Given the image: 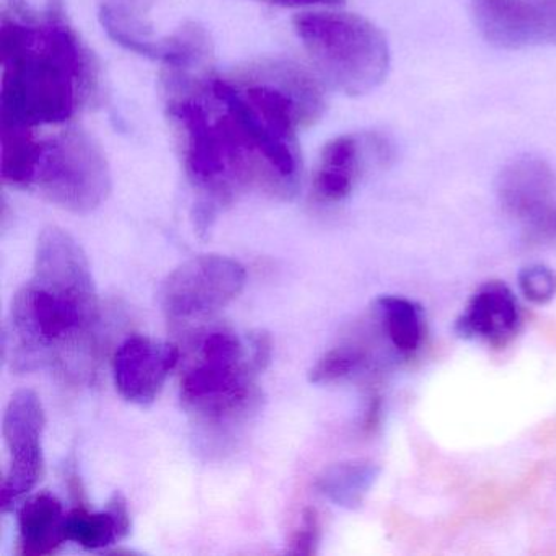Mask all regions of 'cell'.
Listing matches in <instances>:
<instances>
[{"mask_svg": "<svg viewBox=\"0 0 556 556\" xmlns=\"http://www.w3.org/2000/svg\"><path fill=\"white\" fill-rule=\"evenodd\" d=\"M245 282V268L237 260L194 256L165 278L159 289V302L170 320L210 317L237 299Z\"/></svg>", "mask_w": 556, "mask_h": 556, "instance_id": "cell-6", "label": "cell"}, {"mask_svg": "<svg viewBox=\"0 0 556 556\" xmlns=\"http://www.w3.org/2000/svg\"><path fill=\"white\" fill-rule=\"evenodd\" d=\"M66 517L63 504L53 494L31 496L18 514L22 555H50L66 542Z\"/></svg>", "mask_w": 556, "mask_h": 556, "instance_id": "cell-13", "label": "cell"}, {"mask_svg": "<svg viewBox=\"0 0 556 556\" xmlns=\"http://www.w3.org/2000/svg\"><path fill=\"white\" fill-rule=\"evenodd\" d=\"M529 239L536 243H556V200L527 224Z\"/></svg>", "mask_w": 556, "mask_h": 556, "instance_id": "cell-21", "label": "cell"}, {"mask_svg": "<svg viewBox=\"0 0 556 556\" xmlns=\"http://www.w3.org/2000/svg\"><path fill=\"white\" fill-rule=\"evenodd\" d=\"M318 516L317 510L307 509L302 516L301 527L292 536V553L298 555H312L315 553V546L318 543Z\"/></svg>", "mask_w": 556, "mask_h": 556, "instance_id": "cell-20", "label": "cell"}, {"mask_svg": "<svg viewBox=\"0 0 556 556\" xmlns=\"http://www.w3.org/2000/svg\"><path fill=\"white\" fill-rule=\"evenodd\" d=\"M271 344L252 341L247 356L242 340L232 331H213L201 343V359L185 376V405L207 426H227L245 418L256 402L253 377L265 369Z\"/></svg>", "mask_w": 556, "mask_h": 556, "instance_id": "cell-4", "label": "cell"}, {"mask_svg": "<svg viewBox=\"0 0 556 556\" xmlns=\"http://www.w3.org/2000/svg\"><path fill=\"white\" fill-rule=\"evenodd\" d=\"M519 321L516 299L503 282H488L471 299L457 328L465 337H478L491 343L507 340Z\"/></svg>", "mask_w": 556, "mask_h": 556, "instance_id": "cell-12", "label": "cell"}, {"mask_svg": "<svg viewBox=\"0 0 556 556\" xmlns=\"http://www.w3.org/2000/svg\"><path fill=\"white\" fill-rule=\"evenodd\" d=\"M379 465L372 460H346L330 465L317 478V490L346 509H356L366 500L379 477Z\"/></svg>", "mask_w": 556, "mask_h": 556, "instance_id": "cell-15", "label": "cell"}, {"mask_svg": "<svg viewBox=\"0 0 556 556\" xmlns=\"http://www.w3.org/2000/svg\"><path fill=\"white\" fill-rule=\"evenodd\" d=\"M556 175L548 162L533 155L514 159L501 168L496 194L509 216L529 224L555 201Z\"/></svg>", "mask_w": 556, "mask_h": 556, "instance_id": "cell-11", "label": "cell"}, {"mask_svg": "<svg viewBox=\"0 0 556 556\" xmlns=\"http://www.w3.org/2000/svg\"><path fill=\"white\" fill-rule=\"evenodd\" d=\"M266 4L282 5V8H302V5H338L344 0H258Z\"/></svg>", "mask_w": 556, "mask_h": 556, "instance_id": "cell-22", "label": "cell"}, {"mask_svg": "<svg viewBox=\"0 0 556 556\" xmlns=\"http://www.w3.org/2000/svg\"><path fill=\"white\" fill-rule=\"evenodd\" d=\"M180 361V350L172 343L132 334L123 341L113 361L116 389L128 402L149 405L164 389Z\"/></svg>", "mask_w": 556, "mask_h": 556, "instance_id": "cell-9", "label": "cell"}, {"mask_svg": "<svg viewBox=\"0 0 556 556\" xmlns=\"http://www.w3.org/2000/svg\"><path fill=\"white\" fill-rule=\"evenodd\" d=\"M294 28L328 83L351 97L376 90L390 70L386 35L353 14H304Z\"/></svg>", "mask_w": 556, "mask_h": 556, "instance_id": "cell-3", "label": "cell"}, {"mask_svg": "<svg viewBox=\"0 0 556 556\" xmlns=\"http://www.w3.org/2000/svg\"><path fill=\"white\" fill-rule=\"evenodd\" d=\"M131 529L128 504L116 493L102 513L74 509L66 517V539L84 548L99 549L123 539Z\"/></svg>", "mask_w": 556, "mask_h": 556, "instance_id": "cell-14", "label": "cell"}, {"mask_svg": "<svg viewBox=\"0 0 556 556\" xmlns=\"http://www.w3.org/2000/svg\"><path fill=\"white\" fill-rule=\"evenodd\" d=\"M377 154L383 162L393 161L395 144L387 136L344 135L325 146L318 165L315 188L325 201H341L350 197L363 168L364 157Z\"/></svg>", "mask_w": 556, "mask_h": 556, "instance_id": "cell-10", "label": "cell"}, {"mask_svg": "<svg viewBox=\"0 0 556 556\" xmlns=\"http://www.w3.org/2000/svg\"><path fill=\"white\" fill-rule=\"evenodd\" d=\"M34 185L51 203L90 213L106 200L112 180L102 149L86 132L70 129L45 141Z\"/></svg>", "mask_w": 556, "mask_h": 556, "instance_id": "cell-5", "label": "cell"}, {"mask_svg": "<svg viewBox=\"0 0 556 556\" xmlns=\"http://www.w3.org/2000/svg\"><path fill=\"white\" fill-rule=\"evenodd\" d=\"M99 298L89 260L58 227L41 232L34 275L15 294L5 331L12 370H58L71 380L92 376L99 354Z\"/></svg>", "mask_w": 556, "mask_h": 556, "instance_id": "cell-1", "label": "cell"}, {"mask_svg": "<svg viewBox=\"0 0 556 556\" xmlns=\"http://www.w3.org/2000/svg\"><path fill=\"white\" fill-rule=\"evenodd\" d=\"M45 426L47 418L40 396L28 389L15 392L4 415V438L11 454L8 473L0 488V507L4 513L30 493L43 477L41 441Z\"/></svg>", "mask_w": 556, "mask_h": 556, "instance_id": "cell-7", "label": "cell"}, {"mask_svg": "<svg viewBox=\"0 0 556 556\" xmlns=\"http://www.w3.org/2000/svg\"><path fill=\"white\" fill-rule=\"evenodd\" d=\"M151 0H103L102 17L106 31H122V34L146 35L144 25L139 15L144 11L146 4Z\"/></svg>", "mask_w": 556, "mask_h": 556, "instance_id": "cell-17", "label": "cell"}, {"mask_svg": "<svg viewBox=\"0 0 556 556\" xmlns=\"http://www.w3.org/2000/svg\"><path fill=\"white\" fill-rule=\"evenodd\" d=\"M60 14V2L51 0L43 24L2 21V128L31 131L70 122L87 96L89 58Z\"/></svg>", "mask_w": 556, "mask_h": 556, "instance_id": "cell-2", "label": "cell"}, {"mask_svg": "<svg viewBox=\"0 0 556 556\" xmlns=\"http://www.w3.org/2000/svg\"><path fill=\"white\" fill-rule=\"evenodd\" d=\"M379 307L393 346L402 353L415 351L421 341V318L415 304L402 298H382Z\"/></svg>", "mask_w": 556, "mask_h": 556, "instance_id": "cell-16", "label": "cell"}, {"mask_svg": "<svg viewBox=\"0 0 556 556\" xmlns=\"http://www.w3.org/2000/svg\"><path fill=\"white\" fill-rule=\"evenodd\" d=\"M471 15L501 50L556 47V0H471Z\"/></svg>", "mask_w": 556, "mask_h": 556, "instance_id": "cell-8", "label": "cell"}, {"mask_svg": "<svg viewBox=\"0 0 556 556\" xmlns=\"http://www.w3.org/2000/svg\"><path fill=\"white\" fill-rule=\"evenodd\" d=\"M522 294L533 304L543 305L556 294V275L543 265H533L522 269L519 275Z\"/></svg>", "mask_w": 556, "mask_h": 556, "instance_id": "cell-19", "label": "cell"}, {"mask_svg": "<svg viewBox=\"0 0 556 556\" xmlns=\"http://www.w3.org/2000/svg\"><path fill=\"white\" fill-rule=\"evenodd\" d=\"M363 351L356 350V348H334V350L328 351L321 359H318V363L312 367L308 377L314 383L334 382V380L343 379L354 372L363 364Z\"/></svg>", "mask_w": 556, "mask_h": 556, "instance_id": "cell-18", "label": "cell"}]
</instances>
